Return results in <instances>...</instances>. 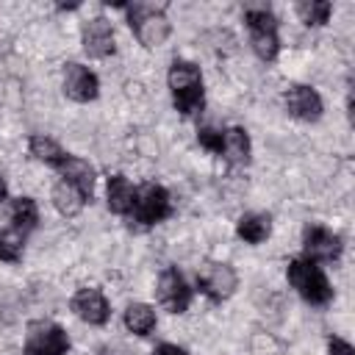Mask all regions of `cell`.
Masks as SVG:
<instances>
[{
    "label": "cell",
    "instance_id": "6da1fadb",
    "mask_svg": "<svg viewBox=\"0 0 355 355\" xmlns=\"http://www.w3.org/2000/svg\"><path fill=\"white\" fill-rule=\"evenodd\" d=\"M166 83H169V92H172V105L183 116H194V114L202 111L205 89H202V72L194 61L175 58L169 72H166Z\"/></svg>",
    "mask_w": 355,
    "mask_h": 355
},
{
    "label": "cell",
    "instance_id": "7a4b0ae2",
    "mask_svg": "<svg viewBox=\"0 0 355 355\" xmlns=\"http://www.w3.org/2000/svg\"><path fill=\"white\" fill-rule=\"evenodd\" d=\"M128 17L130 31L136 33V39L144 47H161L172 31L169 19H166V6L164 3H125L119 6Z\"/></svg>",
    "mask_w": 355,
    "mask_h": 355
},
{
    "label": "cell",
    "instance_id": "3957f363",
    "mask_svg": "<svg viewBox=\"0 0 355 355\" xmlns=\"http://www.w3.org/2000/svg\"><path fill=\"white\" fill-rule=\"evenodd\" d=\"M286 277H288V286L308 302V305H316V308H324L330 305L333 300V286L324 275V269L308 258H294L288 261L286 266Z\"/></svg>",
    "mask_w": 355,
    "mask_h": 355
},
{
    "label": "cell",
    "instance_id": "277c9868",
    "mask_svg": "<svg viewBox=\"0 0 355 355\" xmlns=\"http://www.w3.org/2000/svg\"><path fill=\"white\" fill-rule=\"evenodd\" d=\"M244 25L250 31V47L261 61H275L280 53V36H277V17L266 6H252L244 11Z\"/></svg>",
    "mask_w": 355,
    "mask_h": 355
},
{
    "label": "cell",
    "instance_id": "5b68a950",
    "mask_svg": "<svg viewBox=\"0 0 355 355\" xmlns=\"http://www.w3.org/2000/svg\"><path fill=\"white\" fill-rule=\"evenodd\" d=\"M169 216H172V200L161 183H144L136 189V202H133V211L128 216L130 225L153 227Z\"/></svg>",
    "mask_w": 355,
    "mask_h": 355
},
{
    "label": "cell",
    "instance_id": "8992f818",
    "mask_svg": "<svg viewBox=\"0 0 355 355\" xmlns=\"http://www.w3.org/2000/svg\"><path fill=\"white\" fill-rule=\"evenodd\" d=\"M69 336L50 319H33L25 327V355H67Z\"/></svg>",
    "mask_w": 355,
    "mask_h": 355
},
{
    "label": "cell",
    "instance_id": "52a82bcc",
    "mask_svg": "<svg viewBox=\"0 0 355 355\" xmlns=\"http://www.w3.org/2000/svg\"><path fill=\"white\" fill-rule=\"evenodd\" d=\"M341 250H344V241L336 230L316 225V222L302 227V255L300 258H308L313 263H330V261L341 258Z\"/></svg>",
    "mask_w": 355,
    "mask_h": 355
},
{
    "label": "cell",
    "instance_id": "ba28073f",
    "mask_svg": "<svg viewBox=\"0 0 355 355\" xmlns=\"http://www.w3.org/2000/svg\"><path fill=\"white\" fill-rule=\"evenodd\" d=\"M239 286V275L225 261H208L197 272V291L205 294L211 302H225Z\"/></svg>",
    "mask_w": 355,
    "mask_h": 355
},
{
    "label": "cell",
    "instance_id": "9c48e42d",
    "mask_svg": "<svg viewBox=\"0 0 355 355\" xmlns=\"http://www.w3.org/2000/svg\"><path fill=\"white\" fill-rule=\"evenodd\" d=\"M155 297L158 302L169 311V313H186L189 305H191V297H194V288L186 283V277L175 269V266H166L155 283Z\"/></svg>",
    "mask_w": 355,
    "mask_h": 355
},
{
    "label": "cell",
    "instance_id": "30bf717a",
    "mask_svg": "<svg viewBox=\"0 0 355 355\" xmlns=\"http://www.w3.org/2000/svg\"><path fill=\"white\" fill-rule=\"evenodd\" d=\"M80 44L83 53L89 58H108L116 53V42H114V25L105 17H92L89 22H83L80 28Z\"/></svg>",
    "mask_w": 355,
    "mask_h": 355
},
{
    "label": "cell",
    "instance_id": "8fae6325",
    "mask_svg": "<svg viewBox=\"0 0 355 355\" xmlns=\"http://www.w3.org/2000/svg\"><path fill=\"white\" fill-rule=\"evenodd\" d=\"M283 103H286V111L300 122H316V119H322V111H324L322 94L305 83L288 86L283 94Z\"/></svg>",
    "mask_w": 355,
    "mask_h": 355
},
{
    "label": "cell",
    "instance_id": "7c38bea8",
    "mask_svg": "<svg viewBox=\"0 0 355 355\" xmlns=\"http://www.w3.org/2000/svg\"><path fill=\"white\" fill-rule=\"evenodd\" d=\"M64 94L75 103H92L100 94V80L89 67L69 61L64 64Z\"/></svg>",
    "mask_w": 355,
    "mask_h": 355
},
{
    "label": "cell",
    "instance_id": "4fadbf2b",
    "mask_svg": "<svg viewBox=\"0 0 355 355\" xmlns=\"http://www.w3.org/2000/svg\"><path fill=\"white\" fill-rule=\"evenodd\" d=\"M72 313L86 324H105L111 319V305L100 288H78L69 300Z\"/></svg>",
    "mask_w": 355,
    "mask_h": 355
},
{
    "label": "cell",
    "instance_id": "5bb4252c",
    "mask_svg": "<svg viewBox=\"0 0 355 355\" xmlns=\"http://www.w3.org/2000/svg\"><path fill=\"white\" fill-rule=\"evenodd\" d=\"M55 172L61 175V180H67V183H72L75 189H80L86 200L94 197V178H97V175H94V166H92L86 158L67 153V158L55 166Z\"/></svg>",
    "mask_w": 355,
    "mask_h": 355
},
{
    "label": "cell",
    "instance_id": "9a60e30c",
    "mask_svg": "<svg viewBox=\"0 0 355 355\" xmlns=\"http://www.w3.org/2000/svg\"><path fill=\"white\" fill-rule=\"evenodd\" d=\"M105 200H108V211L116 216H130L133 202H136V186L125 178V175H111L108 186H105Z\"/></svg>",
    "mask_w": 355,
    "mask_h": 355
},
{
    "label": "cell",
    "instance_id": "2e32d148",
    "mask_svg": "<svg viewBox=\"0 0 355 355\" xmlns=\"http://www.w3.org/2000/svg\"><path fill=\"white\" fill-rule=\"evenodd\" d=\"M250 153H252L250 133L244 128H225V141H222L219 158H225L227 166H247Z\"/></svg>",
    "mask_w": 355,
    "mask_h": 355
},
{
    "label": "cell",
    "instance_id": "e0dca14e",
    "mask_svg": "<svg viewBox=\"0 0 355 355\" xmlns=\"http://www.w3.org/2000/svg\"><path fill=\"white\" fill-rule=\"evenodd\" d=\"M272 233V216L269 214H261V211H250L244 216H239L236 222V236L244 241V244H263Z\"/></svg>",
    "mask_w": 355,
    "mask_h": 355
},
{
    "label": "cell",
    "instance_id": "ac0fdd59",
    "mask_svg": "<svg viewBox=\"0 0 355 355\" xmlns=\"http://www.w3.org/2000/svg\"><path fill=\"white\" fill-rule=\"evenodd\" d=\"M50 200H53V208H55L61 216H78V214L83 211V205L89 202V200L83 197V191L75 189V186L67 183V180H58V183L53 186Z\"/></svg>",
    "mask_w": 355,
    "mask_h": 355
},
{
    "label": "cell",
    "instance_id": "d6986e66",
    "mask_svg": "<svg viewBox=\"0 0 355 355\" xmlns=\"http://www.w3.org/2000/svg\"><path fill=\"white\" fill-rule=\"evenodd\" d=\"M8 222L19 233L31 236L36 230V225H39V205H36V200L33 197H14L11 205H8Z\"/></svg>",
    "mask_w": 355,
    "mask_h": 355
},
{
    "label": "cell",
    "instance_id": "ffe728a7",
    "mask_svg": "<svg viewBox=\"0 0 355 355\" xmlns=\"http://www.w3.org/2000/svg\"><path fill=\"white\" fill-rule=\"evenodd\" d=\"M125 327L133 333V336H150L158 324V316H155V308L147 305V302H130L125 308V316H122Z\"/></svg>",
    "mask_w": 355,
    "mask_h": 355
},
{
    "label": "cell",
    "instance_id": "44dd1931",
    "mask_svg": "<svg viewBox=\"0 0 355 355\" xmlns=\"http://www.w3.org/2000/svg\"><path fill=\"white\" fill-rule=\"evenodd\" d=\"M28 150H31V155H33L36 161H42V164H47V166H53V169L67 158V150H64L55 139H50V136H44V133H33V136L28 139Z\"/></svg>",
    "mask_w": 355,
    "mask_h": 355
},
{
    "label": "cell",
    "instance_id": "7402d4cb",
    "mask_svg": "<svg viewBox=\"0 0 355 355\" xmlns=\"http://www.w3.org/2000/svg\"><path fill=\"white\" fill-rule=\"evenodd\" d=\"M25 241L28 236L19 233L11 222L0 227V261L6 263H19L22 261V252H25Z\"/></svg>",
    "mask_w": 355,
    "mask_h": 355
},
{
    "label": "cell",
    "instance_id": "603a6c76",
    "mask_svg": "<svg viewBox=\"0 0 355 355\" xmlns=\"http://www.w3.org/2000/svg\"><path fill=\"white\" fill-rule=\"evenodd\" d=\"M330 14H333V3H327V0H302V3H297V17L308 28L324 25L330 19Z\"/></svg>",
    "mask_w": 355,
    "mask_h": 355
},
{
    "label": "cell",
    "instance_id": "cb8c5ba5",
    "mask_svg": "<svg viewBox=\"0 0 355 355\" xmlns=\"http://www.w3.org/2000/svg\"><path fill=\"white\" fill-rule=\"evenodd\" d=\"M197 141H200V147H205L208 153L219 155V153H222V141H225V130H219V128H200V130H197Z\"/></svg>",
    "mask_w": 355,
    "mask_h": 355
},
{
    "label": "cell",
    "instance_id": "d4e9b609",
    "mask_svg": "<svg viewBox=\"0 0 355 355\" xmlns=\"http://www.w3.org/2000/svg\"><path fill=\"white\" fill-rule=\"evenodd\" d=\"M327 355H355V349H352L349 341H344V338H338V336H330V341H327Z\"/></svg>",
    "mask_w": 355,
    "mask_h": 355
},
{
    "label": "cell",
    "instance_id": "484cf974",
    "mask_svg": "<svg viewBox=\"0 0 355 355\" xmlns=\"http://www.w3.org/2000/svg\"><path fill=\"white\" fill-rule=\"evenodd\" d=\"M150 355H189L183 347H178V344H169V341H164V344H158Z\"/></svg>",
    "mask_w": 355,
    "mask_h": 355
},
{
    "label": "cell",
    "instance_id": "4316f807",
    "mask_svg": "<svg viewBox=\"0 0 355 355\" xmlns=\"http://www.w3.org/2000/svg\"><path fill=\"white\" fill-rule=\"evenodd\" d=\"M6 197H8V186H6V178L0 175V202H6Z\"/></svg>",
    "mask_w": 355,
    "mask_h": 355
}]
</instances>
